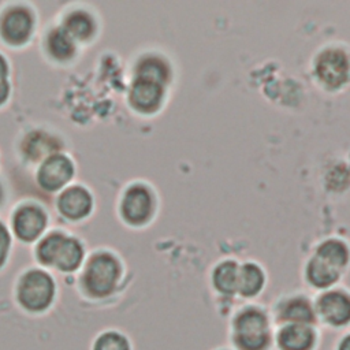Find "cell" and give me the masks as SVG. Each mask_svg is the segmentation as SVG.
I'll list each match as a JSON object with an SVG mask.
<instances>
[{
  "label": "cell",
  "mask_w": 350,
  "mask_h": 350,
  "mask_svg": "<svg viewBox=\"0 0 350 350\" xmlns=\"http://www.w3.org/2000/svg\"><path fill=\"white\" fill-rule=\"evenodd\" d=\"M37 258L44 265H53L63 272L75 271L83 258V247L75 238L62 232L48 234L37 246Z\"/></svg>",
  "instance_id": "obj_3"
},
{
  "label": "cell",
  "mask_w": 350,
  "mask_h": 350,
  "mask_svg": "<svg viewBox=\"0 0 350 350\" xmlns=\"http://www.w3.org/2000/svg\"><path fill=\"white\" fill-rule=\"evenodd\" d=\"M45 213L36 205H25L18 208L14 215V231L23 241L37 238L45 227Z\"/></svg>",
  "instance_id": "obj_12"
},
{
  "label": "cell",
  "mask_w": 350,
  "mask_h": 350,
  "mask_svg": "<svg viewBox=\"0 0 350 350\" xmlns=\"http://www.w3.org/2000/svg\"><path fill=\"white\" fill-rule=\"evenodd\" d=\"M172 89V86L153 79L133 77L129 101L131 108L138 113L154 116L167 107Z\"/></svg>",
  "instance_id": "obj_7"
},
{
  "label": "cell",
  "mask_w": 350,
  "mask_h": 350,
  "mask_svg": "<svg viewBox=\"0 0 350 350\" xmlns=\"http://www.w3.org/2000/svg\"><path fill=\"white\" fill-rule=\"evenodd\" d=\"M339 350H350V335L343 339V342L340 343Z\"/></svg>",
  "instance_id": "obj_25"
},
{
  "label": "cell",
  "mask_w": 350,
  "mask_h": 350,
  "mask_svg": "<svg viewBox=\"0 0 350 350\" xmlns=\"http://www.w3.org/2000/svg\"><path fill=\"white\" fill-rule=\"evenodd\" d=\"M55 283L51 275L42 269L26 271L16 287L18 302L29 312H42L53 301Z\"/></svg>",
  "instance_id": "obj_6"
},
{
  "label": "cell",
  "mask_w": 350,
  "mask_h": 350,
  "mask_svg": "<svg viewBox=\"0 0 350 350\" xmlns=\"http://www.w3.org/2000/svg\"><path fill=\"white\" fill-rule=\"evenodd\" d=\"M0 200H1V189H0Z\"/></svg>",
  "instance_id": "obj_26"
},
{
  "label": "cell",
  "mask_w": 350,
  "mask_h": 350,
  "mask_svg": "<svg viewBox=\"0 0 350 350\" xmlns=\"http://www.w3.org/2000/svg\"><path fill=\"white\" fill-rule=\"evenodd\" d=\"M340 275L342 273L339 271L314 254H310L304 265V276L306 283L319 290L331 288L339 280Z\"/></svg>",
  "instance_id": "obj_14"
},
{
  "label": "cell",
  "mask_w": 350,
  "mask_h": 350,
  "mask_svg": "<svg viewBox=\"0 0 350 350\" xmlns=\"http://www.w3.org/2000/svg\"><path fill=\"white\" fill-rule=\"evenodd\" d=\"M313 339L314 334L306 324H288L278 335V342L283 350H309Z\"/></svg>",
  "instance_id": "obj_18"
},
{
  "label": "cell",
  "mask_w": 350,
  "mask_h": 350,
  "mask_svg": "<svg viewBox=\"0 0 350 350\" xmlns=\"http://www.w3.org/2000/svg\"><path fill=\"white\" fill-rule=\"evenodd\" d=\"M63 29L72 40H86L94 33V21L88 12L72 11L66 16Z\"/></svg>",
  "instance_id": "obj_19"
},
{
  "label": "cell",
  "mask_w": 350,
  "mask_h": 350,
  "mask_svg": "<svg viewBox=\"0 0 350 350\" xmlns=\"http://www.w3.org/2000/svg\"><path fill=\"white\" fill-rule=\"evenodd\" d=\"M122 275L119 258L109 252L93 254L86 264L82 284L92 297H107L118 286Z\"/></svg>",
  "instance_id": "obj_4"
},
{
  "label": "cell",
  "mask_w": 350,
  "mask_h": 350,
  "mask_svg": "<svg viewBox=\"0 0 350 350\" xmlns=\"http://www.w3.org/2000/svg\"><path fill=\"white\" fill-rule=\"evenodd\" d=\"M312 254L342 273L350 265V242L339 235H329L316 243Z\"/></svg>",
  "instance_id": "obj_9"
},
{
  "label": "cell",
  "mask_w": 350,
  "mask_h": 350,
  "mask_svg": "<svg viewBox=\"0 0 350 350\" xmlns=\"http://www.w3.org/2000/svg\"><path fill=\"white\" fill-rule=\"evenodd\" d=\"M316 312L331 325L350 321V293L343 288H328L316 299Z\"/></svg>",
  "instance_id": "obj_8"
},
{
  "label": "cell",
  "mask_w": 350,
  "mask_h": 350,
  "mask_svg": "<svg viewBox=\"0 0 350 350\" xmlns=\"http://www.w3.org/2000/svg\"><path fill=\"white\" fill-rule=\"evenodd\" d=\"M7 62L5 59L0 55V79H5V75H7Z\"/></svg>",
  "instance_id": "obj_24"
},
{
  "label": "cell",
  "mask_w": 350,
  "mask_h": 350,
  "mask_svg": "<svg viewBox=\"0 0 350 350\" xmlns=\"http://www.w3.org/2000/svg\"><path fill=\"white\" fill-rule=\"evenodd\" d=\"M234 339L242 350H264L269 342L264 310L253 305L241 309L234 320Z\"/></svg>",
  "instance_id": "obj_5"
},
{
  "label": "cell",
  "mask_w": 350,
  "mask_h": 350,
  "mask_svg": "<svg viewBox=\"0 0 350 350\" xmlns=\"http://www.w3.org/2000/svg\"><path fill=\"white\" fill-rule=\"evenodd\" d=\"M46 44L51 55L56 59L64 60L71 57L74 53V40L64 29L52 30L48 36Z\"/></svg>",
  "instance_id": "obj_20"
},
{
  "label": "cell",
  "mask_w": 350,
  "mask_h": 350,
  "mask_svg": "<svg viewBox=\"0 0 350 350\" xmlns=\"http://www.w3.org/2000/svg\"><path fill=\"white\" fill-rule=\"evenodd\" d=\"M92 350H130V343L123 334L105 331L96 338Z\"/></svg>",
  "instance_id": "obj_21"
},
{
  "label": "cell",
  "mask_w": 350,
  "mask_h": 350,
  "mask_svg": "<svg viewBox=\"0 0 350 350\" xmlns=\"http://www.w3.org/2000/svg\"><path fill=\"white\" fill-rule=\"evenodd\" d=\"M8 92H10L8 82L5 79H0V103H3L7 98Z\"/></svg>",
  "instance_id": "obj_23"
},
{
  "label": "cell",
  "mask_w": 350,
  "mask_h": 350,
  "mask_svg": "<svg viewBox=\"0 0 350 350\" xmlns=\"http://www.w3.org/2000/svg\"><path fill=\"white\" fill-rule=\"evenodd\" d=\"M8 249H10V235L7 228L0 223V267L4 264L7 258Z\"/></svg>",
  "instance_id": "obj_22"
},
{
  "label": "cell",
  "mask_w": 350,
  "mask_h": 350,
  "mask_svg": "<svg viewBox=\"0 0 350 350\" xmlns=\"http://www.w3.org/2000/svg\"><path fill=\"white\" fill-rule=\"evenodd\" d=\"M59 209L71 219H79L89 213L92 208V196L82 186H71L59 197Z\"/></svg>",
  "instance_id": "obj_16"
},
{
  "label": "cell",
  "mask_w": 350,
  "mask_h": 350,
  "mask_svg": "<svg viewBox=\"0 0 350 350\" xmlns=\"http://www.w3.org/2000/svg\"><path fill=\"white\" fill-rule=\"evenodd\" d=\"M119 211L129 226L146 227L156 220L160 212V194L149 182L134 180L124 189Z\"/></svg>",
  "instance_id": "obj_2"
},
{
  "label": "cell",
  "mask_w": 350,
  "mask_h": 350,
  "mask_svg": "<svg viewBox=\"0 0 350 350\" xmlns=\"http://www.w3.org/2000/svg\"><path fill=\"white\" fill-rule=\"evenodd\" d=\"M238 272H239V262L237 260L234 258L220 260L213 267V271L211 275L213 288L221 295L237 294Z\"/></svg>",
  "instance_id": "obj_17"
},
{
  "label": "cell",
  "mask_w": 350,
  "mask_h": 350,
  "mask_svg": "<svg viewBox=\"0 0 350 350\" xmlns=\"http://www.w3.org/2000/svg\"><path fill=\"white\" fill-rule=\"evenodd\" d=\"M265 282V271L257 261L239 262L237 294L243 298H253L262 291Z\"/></svg>",
  "instance_id": "obj_15"
},
{
  "label": "cell",
  "mask_w": 350,
  "mask_h": 350,
  "mask_svg": "<svg viewBox=\"0 0 350 350\" xmlns=\"http://www.w3.org/2000/svg\"><path fill=\"white\" fill-rule=\"evenodd\" d=\"M313 85L327 94H339L350 88V45L342 41L321 44L309 59Z\"/></svg>",
  "instance_id": "obj_1"
},
{
  "label": "cell",
  "mask_w": 350,
  "mask_h": 350,
  "mask_svg": "<svg viewBox=\"0 0 350 350\" xmlns=\"http://www.w3.org/2000/svg\"><path fill=\"white\" fill-rule=\"evenodd\" d=\"M72 161L64 154L49 156L38 170V182L48 190L62 187L72 176Z\"/></svg>",
  "instance_id": "obj_10"
},
{
  "label": "cell",
  "mask_w": 350,
  "mask_h": 350,
  "mask_svg": "<svg viewBox=\"0 0 350 350\" xmlns=\"http://www.w3.org/2000/svg\"><path fill=\"white\" fill-rule=\"evenodd\" d=\"M278 316L290 324H309L314 317V308L305 294H293L279 302Z\"/></svg>",
  "instance_id": "obj_13"
},
{
  "label": "cell",
  "mask_w": 350,
  "mask_h": 350,
  "mask_svg": "<svg viewBox=\"0 0 350 350\" xmlns=\"http://www.w3.org/2000/svg\"><path fill=\"white\" fill-rule=\"evenodd\" d=\"M33 29V18L29 10L23 7H14L8 10L0 23L3 37L11 44H21L26 41Z\"/></svg>",
  "instance_id": "obj_11"
}]
</instances>
